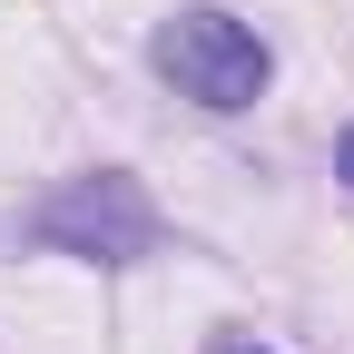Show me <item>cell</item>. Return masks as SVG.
Wrapping results in <instances>:
<instances>
[{
    "label": "cell",
    "instance_id": "6da1fadb",
    "mask_svg": "<svg viewBox=\"0 0 354 354\" xmlns=\"http://www.w3.org/2000/svg\"><path fill=\"white\" fill-rule=\"evenodd\" d=\"M148 69L177 88V99H197V109H256L266 99V79H276V50L246 30V20H227V10H207V0H187V10H167L158 30H148Z\"/></svg>",
    "mask_w": 354,
    "mask_h": 354
},
{
    "label": "cell",
    "instance_id": "7a4b0ae2",
    "mask_svg": "<svg viewBox=\"0 0 354 354\" xmlns=\"http://www.w3.org/2000/svg\"><path fill=\"white\" fill-rule=\"evenodd\" d=\"M30 236L50 256H79V266H138V256L167 246V216L128 167H88V177H69V187H50L30 207Z\"/></svg>",
    "mask_w": 354,
    "mask_h": 354
},
{
    "label": "cell",
    "instance_id": "3957f363",
    "mask_svg": "<svg viewBox=\"0 0 354 354\" xmlns=\"http://www.w3.org/2000/svg\"><path fill=\"white\" fill-rule=\"evenodd\" d=\"M335 177H344V187H354V128H344V138H335Z\"/></svg>",
    "mask_w": 354,
    "mask_h": 354
},
{
    "label": "cell",
    "instance_id": "277c9868",
    "mask_svg": "<svg viewBox=\"0 0 354 354\" xmlns=\"http://www.w3.org/2000/svg\"><path fill=\"white\" fill-rule=\"evenodd\" d=\"M227 354H266V344H227Z\"/></svg>",
    "mask_w": 354,
    "mask_h": 354
}]
</instances>
